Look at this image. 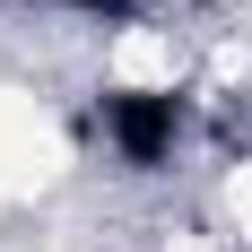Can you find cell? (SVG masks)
I'll list each match as a JSON object with an SVG mask.
<instances>
[{
  "mask_svg": "<svg viewBox=\"0 0 252 252\" xmlns=\"http://www.w3.org/2000/svg\"><path fill=\"white\" fill-rule=\"evenodd\" d=\"M174 44H165V35H157V26H130L122 44H113V78H122V87H174Z\"/></svg>",
  "mask_w": 252,
  "mask_h": 252,
  "instance_id": "obj_2",
  "label": "cell"
},
{
  "mask_svg": "<svg viewBox=\"0 0 252 252\" xmlns=\"http://www.w3.org/2000/svg\"><path fill=\"white\" fill-rule=\"evenodd\" d=\"M61 165H70V139L52 130V113L18 87H0V200H26V191L61 183Z\"/></svg>",
  "mask_w": 252,
  "mask_h": 252,
  "instance_id": "obj_1",
  "label": "cell"
},
{
  "mask_svg": "<svg viewBox=\"0 0 252 252\" xmlns=\"http://www.w3.org/2000/svg\"><path fill=\"white\" fill-rule=\"evenodd\" d=\"M226 218H235V226H244V244H252V165H244V174L226 183Z\"/></svg>",
  "mask_w": 252,
  "mask_h": 252,
  "instance_id": "obj_3",
  "label": "cell"
}]
</instances>
